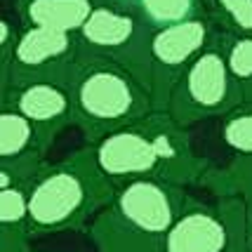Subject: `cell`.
I'll return each instance as SVG.
<instances>
[{
  "label": "cell",
  "instance_id": "obj_12",
  "mask_svg": "<svg viewBox=\"0 0 252 252\" xmlns=\"http://www.w3.org/2000/svg\"><path fill=\"white\" fill-rule=\"evenodd\" d=\"M50 142L29 118L14 109L0 113V163H43Z\"/></svg>",
  "mask_w": 252,
  "mask_h": 252
},
{
  "label": "cell",
  "instance_id": "obj_3",
  "mask_svg": "<svg viewBox=\"0 0 252 252\" xmlns=\"http://www.w3.org/2000/svg\"><path fill=\"white\" fill-rule=\"evenodd\" d=\"M116 184L99 170L92 146L80 149L59 163L43 165L26 187L29 191V231L47 236L83 229L111 205Z\"/></svg>",
  "mask_w": 252,
  "mask_h": 252
},
{
  "label": "cell",
  "instance_id": "obj_21",
  "mask_svg": "<svg viewBox=\"0 0 252 252\" xmlns=\"http://www.w3.org/2000/svg\"><path fill=\"white\" fill-rule=\"evenodd\" d=\"M248 252H252V212L248 210Z\"/></svg>",
  "mask_w": 252,
  "mask_h": 252
},
{
  "label": "cell",
  "instance_id": "obj_20",
  "mask_svg": "<svg viewBox=\"0 0 252 252\" xmlns=\"http://www.w3.org/2000/svg\"><path fill=\"white\" fill-rule=\"evenodd\" d=\"M226 252H248V231H245V233H243L241 238L233 243V245H231Z\"/></svg>",
  "mask_w": 252,
  "mask_h": 252
},
{
  "label": "cell",
  "instance_id": "obj_19",
  "mask_svg": "<svg viewBox=\"0 0 252 252\" xmlns=\"http://www.w3.org/2000/svg\"><path fill=\"white\" fill-rule=\"evenodd\" d=\"M19 31L17 24H12L7 17L0 19V73L10 68L12 55H14V47H17V40H19Z\"/></svg>",
  "mask_w": 252,
  "mask_h": 252
},
{
  "label": "cell",
  "instance_id": "obj_13",
  "mask_svg": "<svg viewBox=\"0 0 252 252\" xmlns=\"http://www.w3.org/2000/svg\"><path fill=\"white\" fill-rule=\"evenodd\" d=\"M132 10L151 31L205 14V0H137Z\"/></svg>",
  "mask_w": 252,
  "mask_h": 252
},
{
  "label": "cell",
  "instance_id": "obj_1",
  "mask_svg": "<svg viewBox=\"0 0 252 252\" xmlns=\"http://www.w3.org/2000/svg\"><path fill=\"white\" fill-rule=\"evenodd\" d=\"M99 170L116 187L139 177H156L177 187L200 184L208 163L193 154L187 127L154 109L142 121L111 132L92 144Z\"/></svg>",
  "mask_w": 252,
  "mask_h": 252
},
{
  "label": "cell",
  "instance_id": "obj_5",
  "mask_svg": "<svg viewBox=\"0 0 252 252\" xmlns=\"http://www.w3.org/2000/svg\"><path fill=\"white\" fill-rule=\"evenodd\" d=\"M243 101L245 97L241 85L231 76L226 57L221 52L217 38L212 35V43L177 80L167 101V113L179 125L189 127L205 118L226 116Z\"/></svg>",
  "mask_w": 252,
  "mask_h": 252
},
{
  "label": "cell",
  "instance_id": "obj_4",
  "mask_svg": "<svg viewBox=\"0 0 252 252\" xmlns=\"http://www.w3.org/2000/svg\"><path fill=\"white\" fill-rule=\"evenodd\" d=\"M187 200L184 187L156 177L130 179L90 221L88 233L99 252H160L165 233Z\"/></svg>",
  "mask_w": 252,
  "mask_h": 252
},
{
  "label": "cell",
  "instance_id": "obj_7",
  "mask_svg": "<svg viewBox=\"0 0 252 252\" xmlns=\"http://www.w3.org/2000/svg\"><path fill=\"white\" fill-rule=\"evenodd\" d=\"M80 43L92 52L106 55L132 68L151 90V64H149V38L151 29L139 14L109 0H99L90 19L78 33Z\"/></svg>",
  "mask_w": 252,
  "mask_h": 252
},
{
  "label": "cell",
  "instance_id": "obj_6",
  "mask_svg": "<svg viewBox=\"0 0 252 252\" xmlns=\"http://www.w3.org/2000/svg\"><path fill=\"white\" fill-rule=\"evenodd\" d=\"M248 231V205L221 196L217 205L189 196L187 205L160 243V252H226Z\"/></svg>",
  "mask_w": 252,
  "mask_h": 252
},
{
  "label": "cell",
  "instance_id": "obj_8",
  "mask_svg": "<svg viewBox=\"0 0 252 252\" xmlns=\"http://www.w3.org/2000/svg\"><path fill=\"white\" fill-rule=\"evenodd\" d=\"M80 50L83 43L78 33L45 26H22L10 68L0 73V90L31 80H57L66 85Z\"/></svg>",
  "mask_w": 252,
  "mask_h": 252
},
{
  "label": "cell",
  "instance_id": "obj_14",
  "mask_svg": "<svg viewBox=\"0 0 252 252\" xmlns=\"http://www.w3.org/2000/svg\"><path fill=\"white\" fill-rule=\"evenodd\" d=\"M215 38L226 57L231 76L241 85L245 101H252V35H231L215 26Z\"/></svg>",
  "mask_w": 252,
  "mask_h": 252
},
{
  "label": "cell",
  "instance_id": "obj_22",
  "mask_svg": "<svg viewBox=\"0 0 252 252\" xmlns=\"http://www.w3.org/2000/svg\"><path fill=\"white\" fill-rule=\"evenodd\" d=\"M109 2H118V5H125V7H132L137 0H109Z\"/></svg>",
  "mask_w": 252,
  "mask_h": 252
},
{
  "label": "cell",
  "instance_id": "obj_2",
  "mask_svg": "<svg viewBox=\"0 0 252 252\" xmlns=\"http://www.w3.org/2000/svg\"><path fill=\"white\" fill-rule=\"evenodd\" d=\"M66 88L73 101V125L92 144L156 109L151 90L132 68L85 45L66 78Z\"/></svg>",
  "mask_w": 252,
  "mask_h": 252
},
{
  "label": "cell",
  "instance_id": "obj_10",
  "mask_svg": "<svg viewBox=\"0 0 252 252\" xmlns=\"http://www.w3.org/2000/svg\"><path fill=\"white\" fill-rule=\"evenodd\" d=\"M0 101L5 109H14L29 118L50 144L64 127L73 125L71 92L57 80H31L5 88L0 90Z\"/></svg>",
  "mask_w": 252,
  "mask_h": 252
},
{
  "label": "cell",
  "instance_id": "obj_15",
  "mask_svg": "<svg viewBox=\"0 0 252 252\" xmlns=\"http://www.w3.org/2000/svg\"><path fill=\"white\" fill-rule=\"evenodd\" d=\"M200 184L212 187L220 196H238L252 212V156H241L226 172L205 175Z\"/></svg>",
  "mask_w": 252,
  "mask_h": 252
},
{
  "label": "cell",
  "instance_id": "obj_16",
  "mask_svg": "<svg viewBox=\"0 0 252 252\" xmlns=\"http://www.w3.org/2000/svg\"><path fill=\"white\" fill-rule=\"evenodd\" d=\"M212 24L231 35H252V0H205Z\"/></svg>",
  "mask_w": 252,
  "mask_h": 252
},
{
  "label": "cell",
  "instance_id": "obj_18",
  "mask_svg": "<svg viewBox=\"0 0 252 252\" xmlns=\"http://www.w3.org/2000/svg\"><path fill=\"white\" fill-rule=\"evenodd\" d=\"M0 231H29V191L26 187L0 189Z\"/></svg>",
  "mask_w": 252,
  "mask_h": 252
},
{
  "label": "cell",
  "instance_id": "obj_11",
  "mask_svg": "<svg viewBox=\"0 0 252 252\" xmlns=\"http://www.w3.org/2000/svg\"><path fill=\"white\" fill-rule=\"evenodd\" d=\"M99 0H17L22 26L80 33Z\"/></svg>",
  "mask_w": 252,
  "mask_h": 252
},
{
  "label": "cell",
  "instance_id": "obj_17",
  "mask_svg": "<svg viewBox=\"0 0 252 252\" xmlns=\"http://www.w3.org/2000/svg\"><path fill=\"white\" fill-rule=\"evenodd\" d=\"M221 142L238 156H252V101L229 111L221 121Z\"/></svg>",
  "mask_w": 252,
  "mask_h": 252
},
{
  "label": "cell",
  "instance_id": "obj_9",
  "mask_svg": "<svg viewBox=\"0 0 252 252\" xmlns=\"http://www.w3.org/2000/svg\"><path fill=\"white\" fill-rule=\"evenodd\" d=\"M212 35H215V24L208 14L151 31L149 38L151 94L158 111H167V101L177 80L212 43Z\"/></svg>",
  "mask_w": 252,
  "mask_h": 252
}]
</instances>
